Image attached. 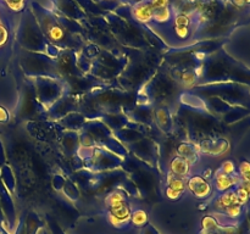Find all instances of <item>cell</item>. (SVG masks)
Instances as JSON below:
<instances>
[{
    "label": "cell",
    "instance_id": "obj_1",
    "mask_svg": "<svg viewBox=\"0 0 250 234\" xmlns=\"http://www.w3.org/2000/svg\"><path fill=\"white\" fill-rule=\"evenodd\" d=\"M132 16L136 21L141 23H149L153 22L154 10L149 0H138L132 6Z\"/></svg>",
    "mask_w": 250,
    "mask_h": 234
},
{
    "label": "cell",
    "instance_id": "obj_2",
    "mask_svg": "<svg viewBox=\"0 0 250 234\" xmlns=\"http://www.w3.org/2000/svg\"><path fill=\"white\" fill-rule=\"evenodd\" d=\"M190 26H192V17H190L189 14L178 12L173 16V29H175L176 38H188L190 33Z\"/></svg>",
    "mask_w": 250,
    "mask_h": 234
},
{
    "label": "cell",
    "instance_id": "obj_3",
    "mask_svg": "<svg viewBox=\"0 0 250 234\" xmlns=\"http://www.w3.org/2000/svg\"><path fill=\"white\" fill-rule=\"evenodd\" d=\"M222 1L227 9L231 10L243 21V23L250 22V0H222Z\"/></svg>",
    "mask_w": 250,
    "mask_h": 234
},
{
    "label": "cell",
    "instance_id": "obj_4",
    "mask_svg": "<svg viewBox=\"0 0 250 234\" xmlns=\"http://www.w3.org/2000/svg\"><path fill=\"white\" fill-rule=\"evenodd\" d=\"M241 182V178L237 175H226V173L219 172L216 173V177H215V185H216L217 190L220 192H227V190L232 189L234 185H238Z\"/></svg>",
    "mask_w": 250,
    "mask_h": 234
},
{
    "label": "cell",
    "instance_id": "obj_5",
    "mask_svg": "<svg viewBox=\"0 0 250 234\" xmlns=\"http://www.w3.org/2000/svg\"><path fill=\"white\" fill-rule=\"evenodd\" d=\"M187 185L192 190V193H194L199 197L208 196L210 194V192H211V187H210L209 183L205 179H203L202 177H199V176L190 178Z\"/></svg>",
    "mask_w": 250,
    "mask_h": 234
},
{
    "label": "cell",
    "instance_id": "obj_6",
    "mask_svg": "<svg viewBox=\"0 0 250 234\" xmlns=\"http://www.w3.org/2000/svg\"><path fill=\"white\" fill-rule=\"evenodd\" d=\"M171 171L175 176H178V177H185L186 175L189 171V162H188L186 158L181 157H175L171 162Z\"/></svg>",
    "mask_w": 250,
    "mask_h": 234
},
{
    "label": "cell",
    "instance_id": "obj_7",
    "mask_svg": "<svg viewBox=\"0 0 250 234\" xmlns=\"http://www.w3.org/2000/svg\"><path fill=\"white\" fill-rule=\"evenodd\" d=\"M46 36H48L51 40L60 41L65 38V31H63L56 22H49V23L46 24Z\"/></svg>",
    "mask_w": 250,
    "mask_h": 234
},
{
    "label": "cell",
    "instance_id": "obj_8",
    "mask_svg": "<svg viewBox=\"0 0 250 234\" xmlns=\"http://www.w3.org/2000/svg\"><path fill=\"white\" fill-rule=\"evenodd\" d=\"M168 185L171 188V189L173 190H177V192H183V189H185L186 187V182L183 180V177H178V176H171L170 179H168Z\"/></svg>",
    "mask_w": 250,
    "mask_h": 234
},
{
    "label": "cell",
    "instance_id": "obj_9",
    "mask_svg": "<svg viewBox=\"0 0 250 234\" xmlns=\"http://www.w3.org/2000/svg\"><path fill=\"white\" fill-rule=\"evenodd\" d=\"M2 1L6 4V6L9 7L10 10H12V11L15 12H19L24 9V6H26L28 0H2Z\"/></svg>",
    "mask_w": 250,
    "mask_h": 234
},
{
    "label": "cell",
    "instance_id": "obj_10",
    "mask_svg": "<svg viewBox=\"0 0 250 234\" xmlns=\"http://www.w3.org/2000/svg\"><path fill=\"white\" fill-rule=\"evenodd\" d=\"M239 178L242 182L250 183V162L243 161L239 166Z\"/></svg>",
    "mask_w": 250,
    "mask_h": 234
},
{
    "label": "cell",
    "instance_id": "obj_11",
    "mask_svg": "<svg viewBox=\"0 0 250 234\" xmlns=\"http://www.w3.org/2000/svg\"><path fill=\"white\" fill-rule=\"evenodd\" d=\"M178 153L181 154V157L186 158V160H192L193 156H194V153H193V148L192 146L188 145H181L178 148Z\"/></svg>",
    "mask_w": 250,
    "mask_h": 234
},
{
    "label": "cell",
    "instance_id": "obj_12",
    "mask_svg": "<svg viewBox=\"0 0 250 234\" xmlns=\"http://www.w3.org/2000/svg\"><path fill=\"white\" fill-rule=\"evenodd\" d=\"M221 172L226 173V175H236V166L232 161H225L221 166Z\"/></svg>",
    "mask_w": 250,
    "mask_h": 234
},
{
    "label": "cell",
    "instance_id": "obj_13",
    "mask_svg": "<svg viewBox=\"0 0 250 234\" xmlns=\"http://www.w3.org/2000/svg\"><path fill=\"white\" fill-rule=\"evenodd\" d=\"M133 222L136 224H143L144 222H146V214L142 211L136 212V214H133Z\"/></svg>",
    "mask_w": 250,
    "mask_h": 234
},
{
    "label": "cell",
    "instance_id": "obj_14",
    "mask_svg": "<svg viewBox=\"0 0 250 234\" xmlns=\"http://www.w3.org/2000/svg\"><path fill=\"white\" fill-rule=\"evenodd\" d=\"M166 193H167V195L170 197H177L178 195L181 194V192H177V190H173V189H171V188H168L167 192H166Z\"/></svg>",
    "mask_w": 250,
    "mask_h": 234
}]
</instances>
